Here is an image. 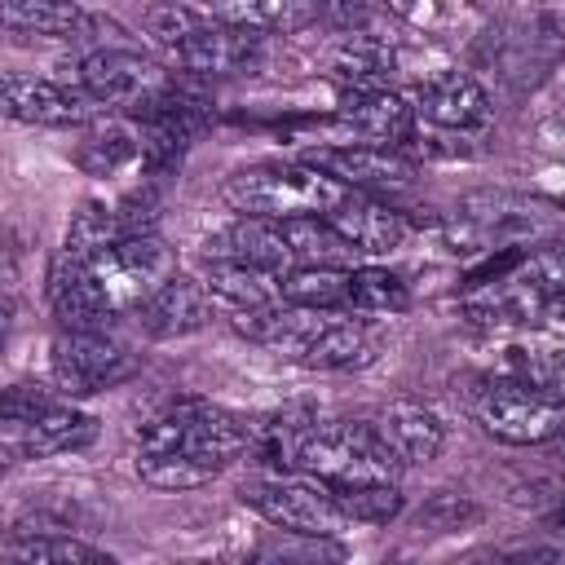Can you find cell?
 <instances>
[{
	"label": "cell",
	"mask_w": 565,
	"mask_h": 565,
	"mask_svg": "<svg viewBox=\"0 0 565 565\" xmlns=\"http://www.w3.org/2000/svg\"><path fill=\"white\" fill-rule=\"evenodd\" d=\"M282 230H287V243H291V252H296V265H344V269H353L349 260L362 256L322 212L287 216Z\"/></svg>",
	"instance_id": "obj_24"
},
{
	"label": "cell",
	"mask_w": 565,
	"mask_h": 565,
	"mask_svg": "<svg viewBox=\"0 0 565 565\" xmlns=\"http://www.w3.org/2000/svg\"><path fill=\"white\" fill-rule=\"evenodd\" d=\"M207 256H234V260H247V265H260L269 274H287L296 265V252L287 243V230L278 216H256V212H238V221L207 238L203 247V260Z\"/></svg>",
	"instance_id": "obj_15"
},
{
	"label": "cell",
	"mask_w": 565,
	"mask_h": 565,
	"mask_svg": "<svg viewBox=\"0 0 565 565\" xmlns=\"http://www.w3.org/2000/svg\"><path fill=\"white\" fill-rule=\"evenodd\" d=\"M132 159H141V137L124 119H93L79 150H75V163L93 177H110Z\"/></svg>",
	"instance_id": "obj_25"
},
{
	"label": "cell",
	"mask_w": 565,
	"mask_h": 565,
	"mask_svg": "<svg viewBox=\"0 0 565 565\" xmlns=\"http://www.w3.org/2000/svg\"><path fill=\"white\" fill-rule=\"evenodd\" d=\"M322 477L327 486H371V481H397L402 459L388 450L375 424L362 419H313L305 441V468Z\"/></svg>",
	"instance_id": "obj_3"
},
{
	"label": "cell",
	"mask_w": 565,
	"mask_h": 565,
	"mask_svg": "<svg viewBox=\"0 0 565 565\" xmlns=\"http://www.w3.org/2000/svg\"><path fill=\"white\" fill-rule=\"evenodd\" d=\"M468 411L490 437H499L508 446H547L565 424V406L547 402L543 393H534L530 384H521L508 371L472 380Z\"/></svg>",
	"instance_id": "obj_4"
},
{
	"label": "cell",
	"mask_w": 565,
	"mask_h": 565,
	"mask_svg": "<svg viewBox=\"0 0 565 565\" xmlns=\"http://www.w3.org/2000/svg\"><path fill=\"white\" fill-rule=\"evenodd\" d=\"M313 415L309 411H274L252 419V441L247 455L269 472V477H287L305 468V441H309Z\"/></svg>",
	"instance_id": "obj_20"
},
{
	"label": "cell",
	"mask_w": 565,
	"mask_h": 565,
	"mask_svg": "<svg viewBox=\"0 0 565 565\" xmlns=\"http://www.w3.org/2000/svg\"><path fill=\"white\" fill-rule=\"evenodd\" d=\"M247 441H252V419L207 397H181L163 406L154 419H146L137 433V450H177L212 468L216 477L247 455Z\"/></svg>",
	"instance_id": "obj_1"
},
{
	"label": "cell",
	"mask_w": 565,
	"mask_h": 565,
	"mask_svg": "<svg viewBox=\"0 0 565 565\" xmlns=\"http://www.w3.org/2000/svg\"><path fill=\"white\" fill-rule=\"evenodd\" d=\"M340 124H349L358 137L375 146H397L415 132V106L393 88L358 84L340 97Z\"/></svg>",
	"instance_id": "obj_14"
},
{
	"label": "cell",
	"mask_w": 565,
	"mask_h": 565,
	"mask_svg": "<svg viewBox=\"0 0 565 565\" xmlns=\"http://www.w3.org/2000/svg\"><path fill=\"white\" fill-rule=\"evenodd\" d=\"M49 402H53V393H49L44 384H13V388H4L0 419H4V424H26V419H35Z\"/></svg>",
	"instance_id": "obj_33"
},
{
	"label": "cell",
	"mask_w": 565,
	"mask_h": 565,
	"mask_svg": "<svg viewBox=\"0 0 565 565\" xmlns=\"http://www.w3.org/2000/svg\"><path fill=\"white\" fill-rule=\"evenodd\" d=\"M4 26L13 35H49V40H75L88 18L75 0H4Z\"/></svg>",
	"instance_id": "obj_26"
},
{
	"label": "cell",
	"mask_w": 565,
	"mask_h": 565,
	"mask_svg": "<svg viewBox=\"0 0 565 565\" xmlns=\"http://www.w3.org/2000/svg\"><path fill=\"white\" fill-rule=\"evenodd\" d=\"M93 265H97V278H102V287H106L115 313L141 309V305L177 274V256H172V247H168L154 230L115 238L110 247L93 252Z\"/></svg>",
	"instance_id": "obj_6"
},
{
	"label": "cell",
	"mask_w": 565,
	"mask_h": 565,
	"mask_svg": "<svg viewBox=\"0 0 565 565\" xmlns=\"http://www.w3.org/2000/svg\"><path fill=\"white\" fill-rule=\"evenodd\" d=\"M212 318V291L203 278L194 274H172L146 305H141V322L154 340H177L190 335L199 327H207Z\"/></svg>",
	"instance_id": "obj_17"
},
{
	"label": "cell",
	"mask_w": 565,
	"mask_h": 565,
	"mask_svg": "<svg viewBox=\"0 0 565 565\" xmlns=\"http://www.w3.org/2000/svg\"><path fill=\"white\" fill-rule=\"evenodd\" d=\"M4 561L9 565H110V552L79 543L71 534H31V530H13L4 539Z\"/></svg>",
	"instance_id": "obj_22"
},
{
	"label": "cell",
	"mask_w": 565,
	"mask_h": 565,
	"mask_svg": "<svg viewBox=\"0 0 565 565\" xmlns=\"http://www.w3.org/2000/svg\"><path fill=\"white\" fill-rule=\"evenodd\" d=\"M375 353H380V340L366 322L344 318V309H327V318L318 322L300 366H309V371H358V366H371Z\"/></svg>",
	"instance_id": "obj_18"
},
{
	"label": "cell",
	"mask_w": 565,
	"mask_h": 565,
	"mask_svg": "<svg viewBox=\"0 0 565 565\" xmlns=\"http://www.w3.org/2000/svg\"><path fill=\"white\" fill-rule=\"evenodd\" d=\"M203 282L234 313L265 309V305H278L282 300V274H269V269L247 265V260H234V256H207L203 260Z\"/></svg>",
	"instance_id": "obj_21"
},
{
	"label": "cell",
	"mask_w": 565,
	"mask_h": 565,
	"mask_svg": "<svg viewBox=\"0 0 565 565\" xmlns=\"http://www.w3.org/2000/svg\"><path fill=\"white\" fill-rule=\"evenodd\" d=\"M406 305H411V291L393 269H380V265L349 269V300H344L349 313H402Z\"/></svg>",
	"instance_id": "obj_28"
},
{
	"label": "cell",
	"mask_w": 565,
	"mask_h": 565,
	"mask_svg": "<svg viewBox=\"0 0 565 565\" xmlns=\"http://www.w3.org/2000/svg\"><path fill=\"white\" fill-rule=\"evenodd\" d=\"M132 371H137V358L102 327H62L53 335V375L71 397L115 388Z\"/></svg>",
	"instance_id": "obj_7"
},
{
	"label": "cell",
	"mask_w": 565,
	"mask_h": 565,
	"mask_svg": "<svg viewBox=\"0 0 565 565\" xmlns=\"http://www.w3.org/2000/svg\"><path fill=\"white\" fill-rule=\"evenodd\" d=\"M168 84H172L168 71L132 49H93L79 62V88H88L102 106H115L128 115H146Z\"/></svg>",
	"instance_id": "obj_8"
},
{
	"label": "cell",
	"mask_w": 565,
	"mask_h": 565,
	"mask_svg": "<svg viewBox=\"0 0 565 565\" xmlns=\"http://www.w3.org/2000/svg\"><path fill=\"white\" fill-rule=\"evenodd\" d=\"M375 428H380V437L388 441V450L402 459V468L428 463V459H437L441 446H446V424L437 419V411H428V406H419V402H406V397L384 402L380 415H375Z\"/></svg>",
	"instance_id": "obj_19"
},
{
	"label": "cell",
	"mask_w": 565,
	"mask_h": 565,
	"mask_svg": "<svg viewBox=\"0 0 565 565\" xmlns=\"http://www.w3.org/2000/svg\"><path fill=\"white\" fill-rule=\"evenodd\" d=\"M269 525L305 534V539H331L340 530H349L353 521L344 516L335 490L313 477V472H287V477H265L260 486H252L243 494Z\"/></svg>",
	"instance_id": "obj_5"
},
{
	"label": "cell",
	"mask_w": 565,
	"mask_h": 565,
	"mask_svg": "<svg viewBox=\"0 0 565 565\" xmlns=\"http://www.w3.org/2000/svg\"><path fill=\"white\" fill-rule=\"evenodd\" d=\"M349 194V185H340L335 177H327L313 163H252L238 168L234 177H225L221 199L234 212H256V216H305V212H331L340 199Z\"/></svg>",
	"instance_id": "obj_2"
},
{
	"label": "cell",
	"mask_w": 565,
	"mask_h": 565,
	"mask_svg": "<svg viewBox=\"0 0 565 565\" xmlns=\"http://www.w3.org/2000/svg\"><path fill=\"white\" fill-rule=\"evenodd\" d=\"M49 313L57 318V327H106V318H115V305L97 278V265L88 252L75 247H57L53 265H49Z\"/></svg>",
	"instance_id": "obj_10"
},
{
	"label": "cell",
	"mask_w": 565,
	"mask_h": 565,
	"mask_svg": "<svg viewBox=\"0 0 565 565\" xmlns=\"http://www.w3.org/2000/svg\"><path fill=\"white\" fill-rule=\"evenodd\" d=\"M102 102L88 88H66L57 79L40 75H4V115L35 128H88L97 119Z\"/></svg>",
	"instance_id": "obj_9"
},
{
	"label": "cell",
	"mask_w": 565,
	"mask_h": 565,
	"mask_svg": "<svg viewBox=\"0 0 565 565\" xmlns=\"http://www.w3.org/2000/svg\"><path fill=\"white\" fill-rule=\"evenodd\" d=\"M503 371L516 375L521 384H530L534 393H543L547 402L565 406V353H556V349H508Z\"/></svg>",
	"instance_id": "obj_29"
},
{
	"label": "cell",
	"mask_w": 565,
	"mask_h": 565,
	"mask_svg": "<svg viewBox=\"0 0 565 565\" xmlns=\"http://www.w3.org/2000/svg\"><path fill=\"white\" fill-rule=\"evenodd\" d=\"M282 300L305 305V309H344L349 269L344 265H291L282 274Z\"/></svg>",
	"instance_id": "obj_27"
},
{
	"label": "cell",
	"mask_w": 565,
	"mask_h": 565,
	"mask_svg": "<svg viewBox=\"0 0 565 565\" xmlns=\"http://www.w3.org/2000/svg\"><path fill=\"white\" fill-rule=\"evenodd\" d=\"M547 530H565V503L556 512H547Z\"/></svg>",
	"instance_id": "obj_34"
},
{
	"label": "cell",
	"mask_w": 565,
	"mask_h": 565,
	"mask_svg": "<svg viewBox=\"0 0 565 565\" xmlns=\"http://www.w3.org/2000/svg\"><path fill=\"white\" fill-rule=\"evenodd\" d=\"M203 18H207V13H199V9H190V4H181V0H168V4H154V9H150L146 31H150V40L163 49V57H168Z\"/></svg>",
	"instance_id": "obj_32"
},
{
	"label": "cell",
	"mask_w": 565,
	"mask_h": 565,
	"mask_svg": "<svg viewBox=\"0 0 565 565\" xmlns=\"http://www.w3.org/2000/svg\"><path fill=\"white\" fill-rule=\"evenodd\" d=\"M97 437V419L79 406L66 402H49L35 419L26 424H4V455L9 459H49V455H66L79 450Z\"/></svg>",
	"instance_id": "obj_12"
},
{
	"label": "cell",
	"mask_w": 565,
	"mask_h": 565,
	"mask_svg": "<svg viewBox=\"0 0 565 565\" xmlns=\"http://www.w3.org/2000/svg\"><path fill=\"white\" fill-rule=\"evenodd\" d=\"M305 163L322 168L349 190H406L415 181V163L402 159L393 146H313L300 154Z\"/></svg>",
	"instance_id": "obj_11"
},
{
	"label": "cell",
	"mask_w": 565,
	"mask_h": 565,
	"mask_svg": "<svg viewBox=\"0 0 565 565\" xmlns=\"http://www.w3.org/2000/svg\"><path fill=\"white\" fill-rule=\"evenodd\" d=\"M207 13L247 31H300L313 22L318 0H207Z\"/></svg>",
	"instance_id": "obj_23"
},
{
	"label": "cell",
	"mask_w": 565,
	"mask_h": 565,
	"mask_svg": "<svg viewBox=\"0 0 565 565\" xmlns=\"http://www.w3.org/2000/svg\"><path fill=\"white\" fill-rule=\"evenodd\" d=\"M415 115H424L437 128H486L490 124V97L472 75L437 71V75L419 79Z\"/></svg>",
	"instance_id": "obj_13"
},
{
	"label": "cell",
	"mask_w": 565,
	"mask_h": 565,
	"mask_svg": "<svg viewBox=\"0 0 565 565\" xmlns=\"http://www.w3.org/2000/svg\"><path fill=\"white\" fill-rule=\"evenodd\" d=\"M327 221L362 252V256H384L393 247L406 243V216L380 199H371L366 190H349L331 212Z\"/></svg>",
	"instance_id": "obj_16"
},
{
	"label": "cell",
	"mask_w": 565,
	"mask_h": 565,
	"mask_svg": "<svg viewBox=\"0 0 565 565\" xmlns=\"http://www.w3.org/2000/svg\"><path fill=\"white\" fill-rule=\"evenodd\" d=\"M137 477L154 490H199L216 472L194 463L190 455H177V450H137Z\"/></svg>",
	"instance_id": "obj_30"
},
{
	"label": "cell",
	"mask_w": 565,
	"mask_h": 565,
	"mask_svg": "<svg viewBox=\"0 0 565 565\" xmlns=\"http://www.w3.org/2000/svg\"><path fill=\"white\" fill-rule=\"evenodd\" d=\"M335 490V486H331ZM335 499H340V508H344V516L353 521V525H388L393 516H402V490H397V481H371V486H340L335 490Z\"/></svg>",
	"instance_id": "obj_31"
}]
</instances>
